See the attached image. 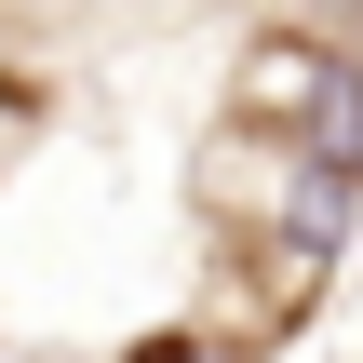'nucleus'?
Wrapping results in <instances>:
<instances>
[{"label":"nucleus","instance_id":"obj_5","mask_svg":"<svg viewBox=\"0 0 363 363\" xmlns=\"http://www.w3.org/2000/svg\"><path fill=\"white\" fill-rule=\"evenodd\" d=\"M0 81H27V67H0ZM13 135H27V121H0V162H13Z\"/></svg>","mask_w":363,"mask_h":363},{"label":"nucleus","instance_id":"obj_1","mask_svg":"<svg viewBox=\"0 0 363 363\" xmlns=\"http://www.w3.org/2000/svg\"><path fill=\"white\" fill-rule=\"evenodd\" d=\"M229 121L269 148H310L337 189H363V54L323 27H256L229 54Z\"/></svg>","mask_w":363,"mask_h":363},{"label":"nucleus","instance_id":"obj_3","mask_svg":"<svg viewBox=\"0 0 363 363\" xmlns=\"http://www.w3.org/2000/svg\"><path fill=\"white\" fill-rule=\"evenodd\" d=\"M337 283V242H202V337H229L242 363H269Z\"/></svg>","mask_w":363,"mask_h":363},{"label":"nucleus","instance_id":"obj_6","mask_svg":"<svg viewBox=\"0 0 363 363\" xmlns=\"http://www.w3.org/2000/svg\"><path fill=\"white\" fill-rule=\"evenodd\" d=\"M0 27H13V0H0Z\"/></svg>","mask_w":363,"mask_h":363},{"label":"nucleus","instance_id":"obj_4","mask_svg":"<svg viewBox=\"0 0 363 363\" xmlns=\"http://www.w3.org/2000/svg\"><path fill=\"white\" fill-rule=\"evenodd\" d=\"M121 363H242V350H229V337H202V323H148Z\"/></svg>","mask_w":363,"mask_h":363},{"label":"nucleus","instance_id":"obj_2","mask_svg":"<svg viewBox=\"0 0 363 363\" xmlns=\"http://www.w3.org/2000/svg\"><path fill=\"white\" fill-rule=\"evenodd\" d=\"M189 202H202V242H337V229H350V189H337L310 148H269V135H242V121L202 135Z\"/></svg>","mask_w":363,"mask_h":363}]
</instances>
